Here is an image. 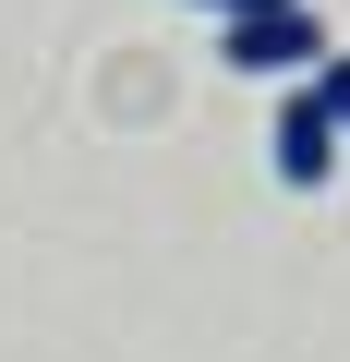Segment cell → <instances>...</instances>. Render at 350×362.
I'll return each instance as SVG.
<instances>
[{
  "label": "cell",
  "instance_id": "cell-1",
  "mask_svg": "<svg viewBox=\"0 0 350 362\" xmlns=\"http://www.w3.org/2000/svg\"><path fill=\"white\" fill-rule=\"evenodd\" d=\"M326 25L302 13V0H266V13H230V37H218V61L230 73H266V85H290V73H326Z\"/></svg>",
  "mask_w": 350,
  "mask_h": 362
},
{
  "label": "cell",
  "instance_id": "cell-2",
  "mask_svg": "<svg viewBox=\"0 0 350 362\" xmlns=\"http://www.w3.org/2000/svg\"><path fill=\"white\" fill-rule=\"evenodd\" d=\"M338 109H326V85L302 73L290 97H278V133H266V157H278V181H290V194H326V181H338Z\"/></svg>",
  "mask_w": 350,
  "mask_h": 362
},
{
  "label": "cell",
  "instance_id": "cell-3",
  "mask_svg": "<svg viewBox=\"0 0 350 362\" xmlns=\"http://www.w3.org/2000/svg\"><path fill=\"white\" fill-rule=\"evenodd\" d=\"M314 85H326V109H338V133H350V49H326V73H314Z\"/></svg>",
  "mask_w": 350,
  "mask_h": 362
},
{
  "label": "cell",
  "instance_id": "cell-4",
  "mask_svg": "<svg viewBox=\"0 0 350 362\" xmlns=\"http://www.w3.org/2000/svg\"><path fill=\"white\" fill-rule=\"evenodd\" d=\"M194 13H218V25H230V13H266V0H194Z\"/></svg>",
  "mask_w": 350,
  "mask_h": 362
}]
</instances>
